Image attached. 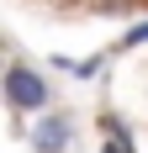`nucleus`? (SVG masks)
<instances>
[{
	"label": "nucleus",
	"mask_w": 148,
	"mask_h": 153,
	"mask_svg": "<svg viewBox=\"0 0 148 153\" xmlns=\"http://www.w3.org/2000/svg\"><path fill=\"white\" fill-rule=\"evenodd\" d=\"M101 132L111 143H132V132H127V122H122V116H111V111H101Z\"/></svg>",
	"instance_id": "3"
},
{
	"label": "nucleus",
	"mask_w": 148,
	"mask_h": 153,
	"mask_svg": "<svg viewBox=\"0 0 148 153\" xmlns=\"http://www.w3.org/2000/svg\"><path fill=\"white\" fill-rule=\"evenodd\" d=\"M69 143H74V111L69 106H48L37 116V127H32V148L37 153H69Z\"/></svg>",
	"instance_id": "2"
},
{
	"label": "nucleus",
	"mask_w": 148,
	"mask_h": 153,
	"mask_svg": "<svg viewBox=\"0 0 148 153\" xmlns=\"http://www.w3.org/2000/svg\"><path fill=\"white\" fill-rule=\"evenodd\" d=\"M101 153H138V143H111V137H106V143H101Z\"/></svg>",
	"instance_id": "5"
},
{
	"label": "nucleus",
	"mask_w": 148,
	"mask_h": 153,
	"mask_svg": "<svg viewBox=\"0 0 148 153\" xmlns=\"http://www.w3.org/2000/svg\"><path fill=\"white\" fill-rule=\"evenodd\" d=\"M5 106H11L16 116L48 111V106H53V85H48V74L32 69L27 58H11V63H5Z\"/></svg>",
	"instance_id": "1"
},
{
	"label": "nucleus",
	"mask_w": 148,
	"mask_h": 153,
	"mask_svg": "<svg viewBox=\"0 0 148 153\" xmlns=\"http://www.w3.org/2000/svg\"><path fill=\"white\" fill-rule=\"evenodd\" d=\"M143 42H148V21H143V27H132V32H122L117 53H132V48H143Z\"/></svg>",
	"instance_id": "4"
}]
</instances>
